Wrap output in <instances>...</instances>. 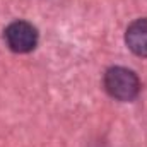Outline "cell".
Listing matches in <instances>:
<instances>
[{
  "mask_svg": "<svg viewBox=\"0 0 147 147\" xmlns=\"http://www.w3.org/2000/svg\"><path fill=\"white\" fill-rule=\"evenodd\" d=\"M105 89L118 101H132L140 91V82L132 70L125 67H113L105 74Z\"/></svg>",
  "mask_w": 147,
  "mask_h": 147,
  "instance_id": "cell-1",
  "label": "cell"
},
{
  "mask_svg": "<svg viewBox=\"0 0 147 147\" xmlns=\"http://www.w3.org/2000/svg\"><path fill=\"white\" fill-rule=\"evenodd\" d=\"M3 36L7 41V46L16 53H28V51L34 50L38 43L36 28L26 21H16V22L9 24Z\"/></svg>",
  "mask_w": 147,
  "mask_h": 147,
  "instance_id": "cell-2",
  "label": "cell"
},
{
  "mask_svg": "<svg viewBox=\"0 0 147 147\" xmlns=\"http://www.w3.org/2000/svg\"><path fill=\"white\" fill-rule=\"evenodd\" d=\"M127 46L139 57H147V19L132 22L125 34Z\"/></svg>",
  "mask_w": 147,
  "mask_h": 147,
  "instance_id": "cell-3",
  "label": "cell"
}]
</instances>
